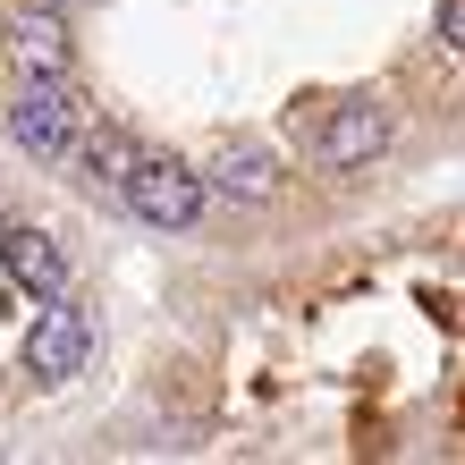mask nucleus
<instances>
[{
  "mask_svg": "<svg viewBox=\"0 0 465 465\" xmlns=\"http://www.w3.org/2000/svg\"><path fill=\"white\" fill-rule=\"evenodd\" d=\"M76 161H85V178H111V186H127L144 153L127 144V127H85V135H76Z\"/></svg>",
  "mask_w": 465,
  "mask_h": 465,
  "instance_id": "0eeeda50",
  "label": "nucleus"
},
{
  "mask_svg": "<svg viewBox=\"0 0 465 465\" xmlns=\"http://www.w3.org/2000/svg\"><path fill=\"white\" fill-rule=\"evenodd\" d=\"M0 262H9V280H17V288H35V296H60V288H68V262H60V245H51L35 221L0 229Z\"/></svg>",
  "mask_w": 465,
  "mask_h": 465,
  "instance_id": "423d86ee",
  "label": "nucleus"
},
{
  "mask_svg": "<svg viewBox=\"0 0 465 465\" xmlns=\"http://www.w3.org/2000/svg\"><path fill=\"white\" fill-rule=\"evenodd\" d=\"M390 144V111H381L372 94H355V102H339L331 119H322V135H313V153H322V170H364V161Z\"/></svg>",
  "mask_w": 465,
  "mask_h": 465,
  "instance_id": "20e7f679",
  "label": "nucleus"
},
{
  "mask_svg": "<svg viewBox=\"0 0 465 465\" xmlns=\"http://www.w3.org/2000/svg\"><path fill=\"white\" fill-rule=\"evenodd\" d=\"M440 35H449V43L465 51V0H440Z\"/></svg>",
  "mask_w": 465,
  "mask_h": 465,
  "instance_id": "1a4fd4ad",
  "label": "nucleus"
},
{
  "mask_svg": "<svg viewBox=\"0 0 465 465\" xmlns=\"http://www.w3.org/2000/svg\"><path fill=\"white\" fill-rule=\"evenodd\" d=\"M127 212L144 229H195L203 170H186V161H170V153H144V161H135V178H127Z\"/></svg>",
  "mask_w": 465,
  "mask_h": 465,
  "instance_id": "f03ea898",
  "label": "nucleus"
},
{
  "mask_svg": "<svg viewBox=\"0 0 465 465\" xmlns=\"http://www.w3.org/2000/svg\"><path fill=\"white\" fill-rule=\"evenodd\" d=\"M9 68H17V76H68V68H76L68 25L51 17V9H25V17L9 25Z\"/></svg>",
  "mask_w": 465,
  "mask_h": 465,
  "instance_id": "39448f33",
  "label": "nucleus"
},
{
  "mask_svg": "<svg viewBox=\"0 0 465 465\" xmlns=\"http://www.w3.org/2000/svg\"><path fill=\"white\" fill-rule=\"evenodd\" d=\"M212 178H221L229 186V195H280V170H271V153H221V161H212Z\"/></svg>",
  "mask_w": 465,
  "mask_h": 465,
  "instance_id": "6e6552de",
  "label": "nucleus"
},
{
  "mask_svg": "<svg viewBox=\"0 0 465 465\" xmlns=\"http://www.w3.org/2000/svg\"><path fill=\"white\" fill-rule=\"evenodd\" d=\"M9 135H17L35 161H68L76 135H85V102H76V85H68V76H17Z\"/></svg>",
  "mask_w": 465,
  "mask_h": 465,
  "instance_id": "f257e3e1",
  "label": "nucleus"
},
{
  "mask_svg": "<svg viewBox=\"0 0 465 465\" xmlns=\"http://www.w3.org/2000/svg\"><path fill=\"white\" fill-rule=\"evenodd\" d=\"M85 347H94L85 313H76L68 296H43L35 331H25V372H35V381H76V372H85Z\"/></svg>",
  "mask_w": 465,
  "mask_h": 465,
  "instance_id": "7ed1b4c3",
  "label": "nucleus"
}]
</instances>
